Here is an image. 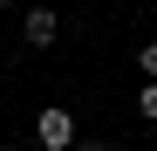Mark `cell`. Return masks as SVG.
Segmentation results:
<instances>
[{
    "label": "cell",
    "instance_id": "obj_2",
    "mask_svg": "<svg viewBox=\"0 0 157 151\" xmlns=\"http://www.w3.org/2000/svg\"><path fill=\"white\" fill-rule=\"evenodd\" d=\"M21 35H28V48H55V35H62V14H55V7H28Z\"/></svg>",
    "mask_w": 157,
    "mask_h": 151
},
{
    "label": "cell",
    "instance_id": "obj_5",
    "mask_svg": "<svg viewBox=\"0 0 157 151\" xmlns=\"http://www.w3.org/2000/svg\"><path fill=\"white\" fill-rule=\"evenodd\" d=\"M0 7H34V0H0Z\"/></svg>",
    "mask_w": 157,
    "mask_h": 151
},
{
    "label": "cell",
    "instance_id": "obj_1",
    "mask_svg": "<svg viewBox=\"0 0 157 151\" xmlns=\"http://www.w3.org/2000/svg\"><path fill=\"white\" fill-rule=\"evenodd\" d=\"M34 137H41V151H75L82 137H75V117L62 110V103H48L41 117H34Z\"/></svg>",
    "mask_w": 157,
    "mask_h": 151
},
{
    "label": "cell",
    "instance_id": "obj_4",
    "mask_svg": "<svg viewBox=\"0 0 157 151\" xmlns=\"http://www.w3.org/2000/svg\"><path fill=\"white\" fill-rule=\"evenodd\" d=\"M137 110H144V117L157 124V83H144V89H137Z\"/></svg>",
    "mask_w": 157,
    "mask_h": 151
},
{
    "label": "cell",
    "instance_id": "obj_6",
    "mask_svg": "<svg viewBox=\"0 0 157 151\" xmlns=\"http://www.w3.org/2000/svg\"><path fill=\"white\" fill-rule=\"evenodd\" d=\"M75 151H109V144H75Z\"/></svg>",
    "mask_w": 157,
    "mask_h": 151
},
{
    "label": "cell",
    "instance_id": "obj_3",
    "mask_svg": "<svg viewBox=\"0 0 157 151\" xmlns=\"http://www.w3.org/2000/svg\"><path fill=\"white\" fill-rule=\"evenodd\" d=\"M137 69H144V83H157V41H144V48H137Z\"/></svg>",
    "mask_w": 157,
    "mask_h": 151
}]
</instances>
